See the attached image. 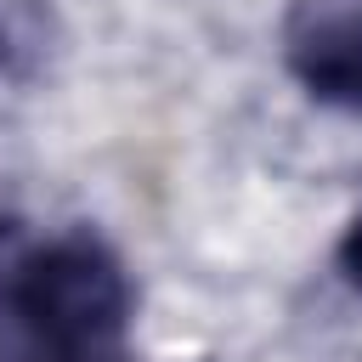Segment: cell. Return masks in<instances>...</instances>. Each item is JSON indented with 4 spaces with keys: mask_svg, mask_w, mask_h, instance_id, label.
<instances>
[{
    "mask_svg": "<svg viewBox=\"0 0 362 362\" xmlns=\"http://www.w3.org/2000/svg\"><path fill=\"white\" fill-rule=\"evenodd\" d=\"M130 277L119 255L90 232H62L23 249L11 277V345L17 362H130Z\"/></svg>",
    "mask_w": 362,
    "mask_h": 362,
    "instance_id": "cell-1",
    "label": "cell"
},
{
    "mask_svg": "<svg viewBox=\"0 0 362 362\" xmlns=\"http://www.w3.org/2000/svg\"><path fill=\"white\" fill-rule=\"evenodd\" d=\"M283 51L317 102L362 113V0H294Z\"/></svg>",
    "mask_w": 362,
    "mask_h": 362,
    "instance_id": "cell-2",
    "label": "cell"
},
{
    "mask_svg": "<svg viewBox=\"0 0 362 362\" xmlns=\"http://www.w3.org/2000/svg\"><path fill=\"white\" fill-rule=\"evenodd\" d=\"M40 45H45L40 11L23 0H6L0 6V74H17V57H40Z\"/></svg>",
    "mask_w": 362,
    "mask_h": 362,
    "instance_id": "cell-3",
    "label": "cell"
},
{
    "mask_svg": "<svg viewBox=\"0 0 362 362\" xmlns=\"http://www.w3.org/2000/svg\"><path fill=\"white\" fill-rule=\"evenodd\" d=\"M339 272H345V283L362 294V209L351 215V226H345V238H339Z\"/></svg>",
    "mask_w": 362,
    "mask_h": 362,
    "instance_id": "cell-4",
    "label": "cell"
}]
</instances>
